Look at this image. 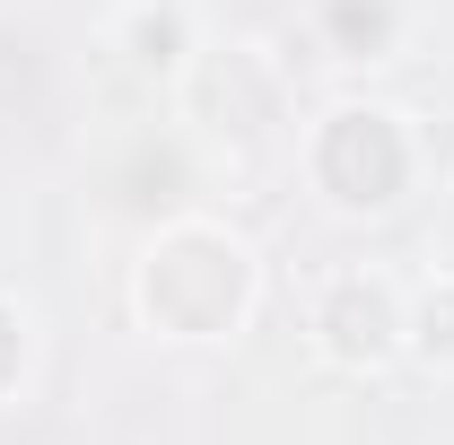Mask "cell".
<instances>
[{"label": "cell", "mask_w": 454, "mask_h": 445, "mask_svg": "<svg viewBox=\"0 0 454 445\" xmlns=\"http://www.w3.org/2000/svg\"><path fill=\"white\" fill-rule=\"evenodd\" d=\"M245 297H254V262H245V245L219 236V227H175L167 245L149 254V271H140V306L175 340L236 332Z\"/></svg>", "instance_id": "6da1fadb"}, {"label": "cell", "mask_w": 454, "mask_h": 445, "mask_svg": "<svg viewBox=\"0 0 454 445\" xmlns=\"http://www.w3.org/2000/svg\"><path fill=\"white\" fill-rule=\"evenodd\" d=\"M315 175H324V192H333L340 210H385V201H402V183H411V140L394 131V113L340 105L324 122V140H315Z\"/></svg>", "instance_id": "7a4b0ae2"}, {"label": "cell", "mask_w": 454, "mask_h": 445, "mask_svg": "<svg viewBox=\"0 0 454 445\" xmlns=\"http://www.w3.org/2000/svg\"><path fill=\"white\" fill-rule=\"evenodd\" d=\"M315 332H324V349H333L340 367H376V358H394V340L411 332V315H402V297L385 279L340 271L324 288V306H315Z\"/></svg>", "instance_id": "3957f363"}, {"label": "cell", "mask_w": 454, "mask_h": 445, "mask_svg": "<svg viewBox=\"0 0 454 445\" xmlns=\"http://www.w3.org/2000/svg\"><path fill=\"white\" fill-rule=\"evenodd\" d=\"M428 315H446V340H419V349H428L437 367H454V279L437 288V297H428Z\"/></svg>", "instance_id": "277c9868"}]
</instances>
